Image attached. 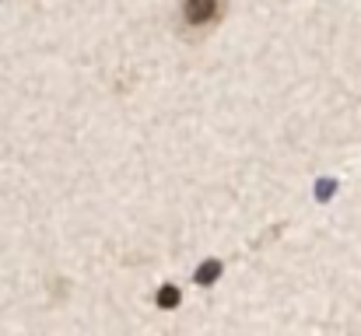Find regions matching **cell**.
Returning <instances> with one entry per match:
<instances>
[{
  "mask_svg": "<svg viewBox=\"0 0 361 336\" xmlns=\"http://www.w3.org/2000/svg\"><path fill=\"white\" fill-rule=\"evenodd\" d=\"M183 18L193 28H207L218 18V0H183Z\"/></svg>",
  "mask_w": 361,
  "mask_h": 336,
  "instance_id": "6da1fadb",
  "label": "cell"
},
{
  "mask_svg": "<svg viewBox=\"0 0 361 336\" xmlns=\"http://www.w3.org/2000/svg\"><path fill=\"white\" fill-rule=\"evenodd\" d=\"M158 301H161V305H172V301H179V294H176V291H172V287H165V291H161V298H158Z\"/></svg>",
  "mask_w": 361,
  "mask_h": 336,
  "instance_id": "7a4b0ae2",
  "label": "cell"
}]
</instances>
